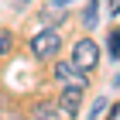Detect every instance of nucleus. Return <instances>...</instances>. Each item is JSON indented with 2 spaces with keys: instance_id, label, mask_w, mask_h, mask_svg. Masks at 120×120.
<instances>
[{
  "instance_id": "9",
  "label": "nucleus",
  "mask_w": 120,
  "mask_h": 120,
  "mask_svg": "<svg viewBox=\"0 0 120 120\" xmlns=\"http://www.w3.org/2000/svg\"><path fill=\"white\" fill-rule=\"evenodd\" d=\"M103 110H106V100H100V103H96V106H93V113H89V120H100V113Z\"/></svg>"
},
{
  "instance_id": "7",
  "label": "nucleus",
  "mask_w": 120,
  "mask_h": 120,
  "mask_svg": "<svg viewBox=\"0 0 120 120\" xmlns=\"http://www.w3.org/2000/svg\"><path fill=\"white\" fill-rule=\"evenodd\" d=\"M110 55H120V31H110Z\"/></svg>"
},
{
  "instance_id": "4",
  "label": "nucleus",
  "mask_w": 120,
  "mask_h": 120,
  "mask_svg": "<svg viewBox=\"0 0 120 120\" xmlns=\"http://www.w3.org/2000/svg\"><path fill=\"white\" fill-rule=\"evenodd\" d=\"M79 106H82V89H79V86H65L62 96H58V110H62L65 117H75Z\"/></svg>"
},
{
  "instance_id": "3",
  "label": "nucleus",
  "mask_w": 120,
  "mask_h": 120,
  "mask_svg": "<svg viewBox=\"0 0 120 120\" xmlns=\"http://www.w3.org/2000/svg\"><path fill=\"white\" fill-rule=\"evenodd\" d=\"M55 79H58V82H65V86H79V89L89 86L86 72H79L72 62H58V65H55Z\"/></svg>"
},
{
  "instance_id": "5",
  "label": "nucleus",
  "mask_w": 120,
  "mask_h": 120,
  "mask_svg": "<svg viewBox=\"0 0 120 120\" xmlns=\"http://www.w3.org/2000/svg\"><path fill=\"white\" fill-rule=\"evenodd\" d=\"M34 117H38V120H55V106L41 100V103H38V106H34Z\"/></svg>"
},
{
  "instance_id": "2",
  "label": "nucleus",
  "mask_w": 120,
  "mask_h": 120,
  "mask_svg": "<svg viewBox=\"0 0 120 120\" xmlns=\"http://www.w3.org/2000/svg\"><path fill=\"white\" fill-rule=\"evenodd\" d=\"M58 48H62V34H58L55 28H48V31H41V34L31 38V55H34L38 62L55 58V55H58Z\"/></svg>"
},
{
  "instance_id": "1",
  "label": "nucleus",
  "mask_w": 120,
  "mask_h": 120,
  "mask_svg": "<svg viewBox=\"0 0 120 120\" xmlns=\"http://www.w3.org/2000/svg\"><path fill=\"white\" fill-rule=\"evenodd\" d=\"M72 65L79 72H93V69L100 65V45H96L93 38H79L72 45Z\"/></svg>"
},
{
  "instance_id": "8",
  "label": "nucleus",
  "mask_w": 120,
  "mask_h": 120,
  "mask_svg": "<svg viewBox=\"0 0 120 120\" xmlns=\"http://www.w3.org/2000/svg\"><path fill=\"white\" fill-rule=\"evenodd\" d=\"M10 48V31H0V55Z\"/></svg>"
},
{
  "instance_id": "6",
  "label": "nucleus",
  "mask_w": 120,
  "mask_h": 120,
  "mask_svg": "<svg viewBox=\"0 0 120 120\" xmlns=\"http://www.w3.org/2000/svg\"><path fill=\"white\" fill-rule=\"evenodd\" d=\"M96 14H100V4L93 0L89 7H86V14H82V21H86V24H89V28H93V24H96Z\"/></svg>"
},
{
  "instance_id": "10",
  "label": "nucleus",
  "mask_w": 120,
  "mask_h": 120,
  "mask_svg": "<svg viewBox=\"0 0 120 120\" xmlns=\"http://www.w3.org/2000/svg\"><path fill=\"white\" fill-rule=\"evenodd\" d=\"M110 7H113V14H120V0H110Z\"/></svg>"
},
{
  "instance_id": "11",
  "label": "nucleus",
  "mask_w": 120,
  "mask_h": 120,
  "mask_svg": "<svg viewBox=\"0 0 120 120\" xmlns=\"http://www.w3.org/2000/svg\"><path fill=\"white\" fill-rule=\"evenodd\" d=\"M34 120H38V117H34Z\"/></svg>"
}]
</instances>
